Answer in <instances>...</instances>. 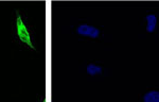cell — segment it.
<instances>
[{
  "label": "cell",
  "instance_id": "cell-1",
  "mask_svg": "<svg viewBox=\"0 0 159 102\" xmlns=\"http://www.w3.org/2000/svg\"><path fill=\"white\" fill-rule=\"evenodd\" d=\"M16 28H17V35H18L19 39L21 40L24 44H27L30 48L35 49L34 45L32 44V40H31L30 33L28 31L24 20H22L21 16H20V14L18 12H17V18H16Z\"/></svg>",
  "mask_w": 159,
  "mask_h": 102
},
{
  "label": "cell",
  "instance_id": "cell-2",
  "mask_svg": "<svg viewBox=\"0 0 159 102\" xmlns=\"http://www.w3.org/2000/svg\"><path fill=\"white\" fill-rule=\"evenodd\" d=\"M76 33L80 36H84V37H89V38H98L101 34V31L98 29L97 27L91 25H87L83 24L80 25L76 28Z\"/></svg>",
  "mask_w": 159,
  "mask_h": 102
},
{
  "label": "cell",
  "instance_id": "cell-3",
  "mask_svg": "<svg viewBox=\"0 0 159 102\" xmlns=\"http://www.w3.org/2000/svg\"><path fill=\"white\" fill-rule=\"evenodd\" d=\"M145 21H147V30L148 33H153L157 29V24H158V18L155 14H148L145 16Z\"/></svg>",
  "mask_w": 159,
  "mask_h": 102
},
{
  "label": "cell",
  "instance_id": "cell-4",
  "mask_svg": "<svg viewBox=\"0 0 159 102\" xmlns=\"http://www.w3.org/2000/svg\"><path fill=\"white\" fill-rule=\"evenodd\" d=\"M143 102H159V90H150L142 97Z\"/></svg>",
  "mask_w": 159,
  "mask_h": 102
},
{
  "label": "cell",
  "instance_id": "cell-5",
  "mask_svg": "<svg viewBox=\"0 0 159 102\" xmlns=\"http://www.w3.org/2000/svg\"><path fill=\"white\" fill-rule=\"evenodd\" d=\"M102 67L99 65H96V64H88L86 67V72L88 73L89 76H98L101 75L102 73Z\"/></svg>",
  "mask_w": 159,
  "mask_h": 102
},
{
  "label": "cell",
  "instance_id": "cell-6",
  "mask_svg": "<svg viewBox=\"0 0 159 102\" xmlns=\"http://www.w3.org/2000/svg\"><path fill=\"white\" fill-rule=\"evenodd\" d=\"M43 102H47V100H46V99H43Z\"/></svg>",
  "mask_w": 159,
  "mask_h": 102
}]
</instances>
